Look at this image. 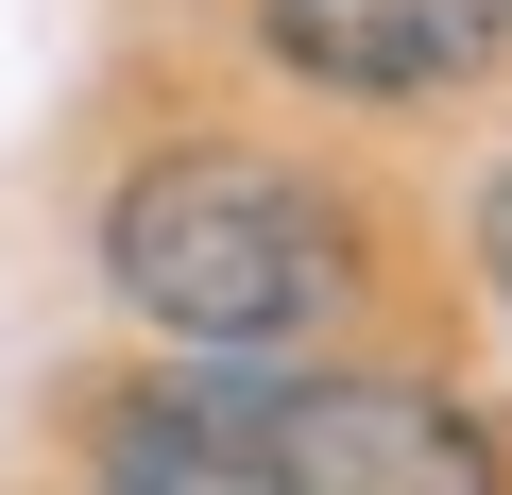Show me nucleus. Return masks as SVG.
<instances>
[{"mask_svg":"<svg viewBox=\"0 0 512 495\" xmlns=\"http://www.w3.org/2000/svg\"><path fill=\"white\" fill-rule=\"evenodd\" d=\"M103 274L137 325L171 342H291L325 291H342V222L308 171L274 154H154L120 205H103Z\"/></svg>","mask_w":512,"mask_h":495,"instance_id":"nucleus-1","label":"nucleus"},{"mask_svg":"<svg viewBox=\"0 0 512 495\" xmlns=\"http://www.w3.org/2000/svg\"><path fill=\"white\" fill-rule=\"evenodd\" d=\"M171 410L239 427L291 495H512L495 427L427 376H171Z\"/></svg>","mask_w":512,"mask_h":495,"instance_id":"nucleus-2","label":"nucleus"},{"mask_svg":"<svg viewBox=\"0 0 512 495\" xmlns=\"http://www.w3.org/2000/svg\"><path fill=\"white\" fill-rule=\"evenodd\" d=\"M256 35L342 103H444V86L495 69L512 0H256Z\"/></svg>","mask_w":512,"mask_h":495,"instance_id":"nucleus-3","label":"nucleus"},{"mask_svg":"<svg viewBox=\"0 0 512 495\" xmlns=\"http://www.w3.org/2000/svg\"><path fill=\"white\" fill-rule=\"evenodd\" d=\"M103 495H291L274 461H256L239 427H205V410H120V444H103Z\"/></svg>","mask_w":512,"mask_h":495,"instance_id":"nucleus-4","label":"nucleus"}]
</instances>
